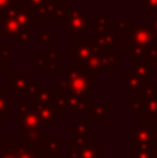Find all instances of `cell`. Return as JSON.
Instances as JSON below:
<instances>
[{"label": "cell", "mask_w": 157, "mask_h": 158, "mask_svg": "<svg viewBox=\"0 0 157 158\" xmlns=\"http://www.w3.org/2000/svg\"><path fill=\"white\" fill-rule=\"evenodd\" d=\"M2 158H18V157H17V154L14 151H6L2 156Z\"/></svg>", "instance_id": "obj_4"}, {"label": "cell", "mask_w": 157, "mask_h": 158, "mask_svg": "<svg viewBox=\"0 0 157 158\" xmlns=\"http://www.w3.org/2000/svg\"><path fill=\"white\" fill-rule=\"evenodd\" d=\"M4 107H6V104H3V100L0 98V112H2L3 110H4Z\"/></svg>", "instance_id": "obj_5"}, {"label": "cell", "mask_w": 157, "mask_h": 158, "mask_svg": "<svg viewBox=\"0 0 157 158\" xmlns=\"http://www.w3.org/2000/svg\"><path fill=\"white\" fill-rule=\"evenodd\" d=\"M134 156H135V158H153L149 147H135Z\"/></svg>", "instance_id": "obj_2"}, {"label": "cell", "mask_w": 157, "mask_h": 158, "mask_svg": "<svg viewBox=\"0 0 157 158\" xmlns=\"http://www.w3.org/2000/svg\"><path fill=\"white\" fill-rule=\"evenodd\" d=\"M155 137H153V131L150 128H135L134 131V144L135 147H149L156 144Z\"/></svg>", "instance_id": "obj_1"}, {"label": "cell", "mask_w": 157, "mask_h": 158, "mask_svg": "<svg viewBox=\"0 0 157 158\" xmlns=\"http://www.w3.org/2000/svg\"><path fill=\"white\" fill-rule=\"evenodd\" d=\"M15 154L18 158H35V156H33V154L29 151V148H27V147L15 148Z\"/></svg>", "instance_id": "obj_3"}, {"label": "cell", "mask_w": 157, "mask_h": 158, "mask_svg": "<svg viewBox=\"0 0 157 158\" xmlns=\"http://www.w3.org/2000/svg\"><path fill=\"white\" fill-rule=\"evenodd\" d=\"M155 156H156V158H157V143H156V150H155Z\"/></svg>", "instance_id": "obj_6"}]
</instances>
